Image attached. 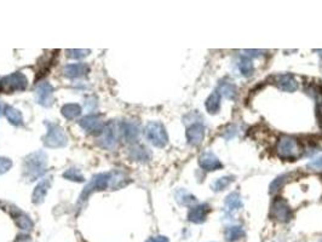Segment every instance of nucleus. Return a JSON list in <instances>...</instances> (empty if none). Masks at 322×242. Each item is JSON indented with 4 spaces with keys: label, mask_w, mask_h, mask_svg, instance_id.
I'll return each instance as SVG.
<instances>
[{
    "label": "nucleus",
    "mask_w": 322,
    "mask_h": 242,
    "mask_svg": "<svg viewBox=\"0 0 322 242\" xmlns=\"http://www.w3.org/2000/svg\"><path fill=\"white\" fill-rule=\"evenodd\" d=\"M46 165H47V155L43 150L29 154L23 162L24 178L29 182L38 179L45 173Z\"/></svg>",
    "instance_id": "f257e3e1"
},
{
    "label": "nucleus",
    "mask_w": 322,
    "mask_h": 242,
    "mask_svg": "<svg viewBox=\"0 0 322 242\" xmlns=\"http://www.w3.org/2000/svg\"><path fill=\"white\" fill-rule=\"evenodd\" d=\"M276 154L283 160H296L303 154V148L296 137L283 135L276 143Z\"/></svg>",
    "instance_id": "f03ea898"
},
{
    "label": "nucleus",
    "mask_w": 322,
    "mask_h": 242,
    "mask_svg": "<svg viewBox=\"0 0 322 242\" xmlns=\"http://www.w3.org/2000/svg\"><path fill=\"white\" fill-rule=\"evenodd\" d=\"M121 137H124L123 122L112 120L104 125L102 135L99 136L98 144L104 149H114L118 146Z\"/></svg>",
    "instance_id": "7ed1b4c3"
},
{
    "label": "nucleus",
    "mask_w": 322,
    "mask_h": 242,
    "mask_svg": "<svg viewBox=\"0 0 322 242\" xmlns=\"http://www.w3.org/2000/svg\"><path fill=\"white\" fill-rule=\"evenodd\" d=\"M46 126H47V132L43 138L45 146L51 149H57L63 148L68 144V137L59 125L46 122Z\"/></svg>",
    "instance_id": "20e7f679"
},
{
    "label": "nucleus",
    "mask_w": 322,
    "mask_h": 242,
    "mask_svg": "<svg viewBox=\"0 0 322 242\" xmlns=\"http://www.w3.org/2000/svg\"><path fill=\"white\" fill-rule=\"evenodd\" d=\"M113 176L114 173H98V175L92 177V179L90 181V183L88 184L85 188H84L83 193L80 195V200L79 202L83 203L88 200L89 196L91 194H93L94 192H101V190H105L108 187L110 186L113 181Z\"/></svg>",
    "instance_id": "39448f33"
},
{
    "label": "nucleus",
    "mask_w": 322,
    "mask_h": 242,
    "mask_svg": "<svg viewBox=\"0 0 322 242\" xmlns=\"http://www.w3.org/2000/svg\"><path fill=\"white\" fill-rule=\"evenodd\" d=\"M144 136L154 146L164 148L169 143V135L164 125L159 121L148 122L144 129Z\"/></svg>",
    "instance_id": "423d86ee"
},
{
    "label": "nucleus",
    "mask_w": 322,
    "mask_h": 242,
    "mask_svg": "<svg viewBox=\"0 0 322 242\" xmlns=\"http://www.w3.org/2000/svg\"><path fill=\"white\" fill-rule=\"evenodd\" d=\"M28 86L26 75L21 72L12 73L0 79V92L2 94H13V92L24 91Z\"/></svg>",
    "instance_id": "0eeeda50"
},
{
    "label": "nucleus",
    "mask_w": 322,
    "mask_h": 242,
    "mask_svg": "<svg viewBox=\"0 0 322 242\" xmlns=\"http://www.w3.org/2000/svg\"><path fill=\"white\" fill-rule=\"evenodd\" d=\"M272 217L281 223H287L292 218V211L282 197L275 198L272 205Z\"/></svg>",
    "instance_id": "6e6552de"
},
{
    "label": "nucleus",
    "mask_w": 322,
    "mask_h": 242,
    "mask_svg": "<svg viewBox=\"0 0 322 242\" xmlns=\"http://www.w3.org/2000/svg\"><path fill=\"white\" fill-rule=\"evenodd\" d=\"M80 127L93 136H101L104 129V122L99 115H88L79 121Z\"/></svg>",
    "instance_id": "1a4fd4ad"
},
{
    "label": "nucleus",
    "mask_w": 322,
    "mask_h": 242,
    "mask_svg": "<svg viewBox=\"0 0 322 242\" xmlns=\"http://www.w3.org/2000/svg\"><path fill=\"white\" fill-rule=\"evenodd\" d=\"M37 102L43 107H51L53 104V88L50 83H40L35 89Z\"/></svg>",
    "instance_id": "9d476101"
},
{
    "label": "nucleus",
    "mask_w": 322,
    "mask_h": 242,
    "mask_svg": "<svg viewBox=\"0 0 322 242\" xmlns=\"http://www.w3.org/2000/svg\"><path fill=\"white\" fill-rule=\"evenodd\" d=\"M186 141L190 145L197 146L200 145L202 142H204L205 138V127L204 125L200 124V122H195V124L190 125V126L186 129L185 132Z\"/></svg>",
    "instance_id": "9b49d317"
},
{
    "label": "nucleus",
    "mask_w": 322,
    "mask_h": 242,
    "mask_svg": "<svg viewBox=\"0 0 322 242\" xmlns=\"http://www.w3.org/2000/svg\"><path fill=\"white\" fill-rule=\"evenodd\" d=\"M199 165L202 170L208 171V172H211V171L219 170V168L223 167L221 160H219L215 154L211 153V151L204 153L201 156L199 157Z\"/></svg>",
    "instance_id": "f8f14e48"
},
{
    "label": "nucleus",
    "mask_w": 322,
    "mask_h": 242,
    "mask_svg": "<svg viewBox=\"0 0 322 242\" xmlns=\"http://www.w3.org/2000/svg\"><path fill=\"white\" fill-rule=\"evenodd\" d=\"M275 85L285 92H294L298 89V83L291 74H280L275 77Z\"/></svg>",
    "instance_id": "ddd939ff"
},
{
    "label": "nucleus",
    "mask_w": 322,
    "mask_h": 242,
    "mask_svg": "<svg viewBox=\"0 0 322 242\" xmlns=\"http://www.w3.org/2000/svg\"><path fill=\"white\" fill-rule=\"evenodd\" d=\"M208 205L207 203H201V205H196L190 208L188 213L189 222L194 223V224H201L206 220L208 213Z\"/></svg>",
    "instance_id": "4468645a"
},
{
    "label": "nucleus",
    "mask_w": 322,
    "mask_h": 242,
    "mask_svg": "<svg viewBox=\"0 0 322 242\" xmlns=\"http://www.w3.org/2000/svg\"><path fill=\"white\" fill-rule=\"evenodd\" d=\"M50 187H51L50 178H45L43 179V181H40L39 183H38V186L35 187L33 195H32V201H33V203H35V205H39V203L44 202Z\"/></svg>",
    "instance_id": "2eb2a0df"
},
{
    "label": "nucleus",
    "mask_w": 322,
    "mask_h": 242,
    "mask_svg": "<svg viewBox=\"0 0 322 242\" xmlns=\"http://www.w3.org/2000/svg\"><path fill=\"white\" fill-rule=\"evenodd\" d=\"M90 70L88 64L85 63H74V64H68V66L64 67L63 74L64 77L69 79H77L81 78L84 75H86Z\"/></svg>",
    "instance_id": "dca6fc26"
},
{
    "label": "nucleus",
    "mask_w": 322,
    "mask_h": 242,
    "mask_svg": "<svg viewBox=\"0 0 322 242\" xmlns=\"http://www.w3.org/2000/svg\"><path fill=\"white\" fill-rule=\"evenodd\" d=\"M130 159L134 160V161L138 162H147L149 161L151 154L150 151L145 148L144 145H140V144H136V145L131 146L129 151Z\"/></svg>",
    "instance_id": "f3484780"
},
{
    "label": "nucleus",
    "mask_w": 322,
    "mask_h": 242,
    "mask_svg": "<svg viewBox=\"0 0 322 242\" xmlns=\"http://www.w3.org/2000/svg\"><path fill=\"white\" fill-rule=\"evenodd\" d=\"M12 216V218L16 220V224H17V227L20 228V229L22 230H32V228H33V222H32V219L29 218L27 214H24L23 212H21L18 208H15V212L11 211L10 212Z\"/></svg>",
    "instance_id": "a211bd4d"
},
{
    "label": "nucleus",
    "mask_w": 322,
    "mask_h": 242,
    "mask_svg": "<svg viewBox=\"0 0 322 242\" xmlns=\"http://www.w3.org/2000/svg\"><path fill=\"white\" fill-rule=\"evenodd\" d=\"M123 132L127 142H135L139 136V126L134 121L123 122Z\"/></svg>",
    "instance_id": "6ab92c4d"
},
{
    "label": "nucleus",
    "mask_w": 322,
    "mask_h": 242,
    "mask_svg": "<svg viewBox=\"0 0 322 242\" xmlns=\"http://www.w3.org/2000/svg\"><path fill=\"white\" fill-rule=\"evenodd\" d=\"M219 107H221V94L218 92V90H216L208 96L206 102H205V108H206L207 113L216 114L218 113Z\"/></svg>",
    "instance_id": "aec40b11"
},
{
    "label": "nucleus",
    "mask_w": 322,
    "mask_h": 242,
    "mask_svg": "<svg viewBox=\"0 0 322 242\" xmlns=\"http://www.w3.org/2000/svg\"><path fill=\"white\" fill-rule=\"evenodd\" d=\"M4 113L10 124L15 125V126H21V125L23 124L22 113H21L20 110L16 109V108L11 107V105H6L4 109Z\"/></svg>",
    "instance_id": "412c9836"
},
{
    "label": "nucleus",
    "mask_w": 322,
    "mask_h": 242,
    "mask_svg": "<svg viewBox=\"0 0 322 242\" xmlns=\"http://www.w3.org/2000/svg\"><path fill=\"white\" fill-rule=\"evenodd\" d=\"M61 113L67 120H74L81 114V107L75 103H68V104H64L62 107Z\"/></svg>",
    "instance_id": "4be33fe9"
},
{
    "label": "nucleus",
    "mask_w": 322,
    "mask_h": 242,
    "mask_svg": "<svg viewBox=\"0 0 322 242\" xmlns=\"http://www.w3.org/2000/svg\"><path fill=\"white\" fill-rule=\"evenodd\" d=\"M218 92L221 94V96L226 97L227 99H234L237 95V88L229 81H223V83L219 84Z\"/></svg>",
    "instance_id": "5701e85b"
},
{
    "label": "nucleus",
    "mask_w": 322,
    "mask_h": 242,
    "mask_svg": "<svg viewBox=\"0 0 322 242\" xmlns=\"http://www.w3.org/2000/svg\"><path fill=\"white\" fill-rule=\"evenodd\" d=\"M237 67H239L240 73L246 78H250L254 72L252 61H251V58H248V57L246 56L240 57L239 62H237Z\"/></svg>",
    "instance_id": "b1692460"
},
{
    "label": "nucleus",
    "mask_w": 322,
    "mask_h": 242,
    "mask_svg": "<svg viewBox=\"0 0 322 242\" xmlns=\"http://www.w3.org/2000/svg\"><path fill=\"white\" fill-rule=\"evenodd\" d=\"M176 200L182 206H191L196 203V197L184 189H180L176 192Z\"/></svg>",
    "instance_id": "393cba45"
},
{
    "label": "nucleus",
    "mask_w": 322,
    "mask_h": 242,
    "mask_svg": "<svg viewBox=\"0 0 322 242\" xmlns=\"http://www.w3.org/2000/svg\"><path fill=\"white\" fill-rule=\"evenodd\" d=\"M226 207L228 208V211L234 212L237 209L242 208V201L240 197L239 193H231L226 198Z\"/></svg>",
    "instance_id": "a878e982"
},
{
    "label": "nucleus",
    "mask_w": 322,
    "mask_h": 242,
    "mask_svg": "<svg viewBox=\"0 0 322 242\" xmlns=\"http://www.w3.org/2000/svg\"><path fill=\"white\" fill-rule=\"evenodd\" d=\"M245 236V230L240 225H232L226 230V239L229 242H235Z\"/></svg>",
    "instance_id": "bb28decb"
},
{
    "label": "nucleus",
    "mask_w": 322,
    "mask_h": 242,
    "mask_svg": "<svg viewBox=\"0 0 322 242\" xmlns=\"http://www.w3.org/2000/svg\"><path fill=\"white\" fill-rule=\"evenodd\" d=\"M232 182H234V177H221V178H218L217 181L212 184V190H215V192H222V190H224L226 188H228Z\"/></svg>",
    "instance_id": "cd10ccee"
},
{
    "label": "nucleus",
    "mask_w": 322,
    "mask_h": 242,
    "mask_svg": "<svg viewBox=\"0 0 322 242\" xmlns=\"http://www.w3.org/2000/svg\"><path fill=\"white\" fill-rule=\"evenodd\" d=\"M63 177L66 179H68V181H72V182H84L85 179H84V176L83 173L80 172V170H78V168H69V170H67L66 172L63 173Z\"/></svg>",
    "instance_id": "c85d7f7f"
},
{
    "label": "nucleus",
    "mask_w": 322,
    "mask_h": 242,
    "mask_svg": "<svg viewBox=\"0 0 322 242\" xmlns=\"http://www.w3.org/2000/svg\"><path fill=\"white\" fill-rule=\"evenodd\" d=\"M90 52H91L90 50H81V48H78V50H75V48H70V50L66 51V55H67V57H68V58L80 59V58H84V57L88 56Z\"/></svg>",
    "instance_id": "c756f323"
},
{
    "label": "nucleus",
    "mask_w": 322,
    "mask_h": 242,
    "mask_svg": "<svg viewBox=\"0 0 322 242\" xmlns=\"http://www.w3.org/2000/svg\"><path fill=\"white\" fill-rule=\"evenodd\" d=\"M287 178H288V175H283V176H280V177H277L276 179H274V182L270 184V193L273 194V193L278 192L281 188L285 186V183L287 182Z\"/></svg>",
    "instance_id": "7c9ffc66"
},
{
    "label": "nucleus",
    "mask_w": 322,
    "mask_h": 242,
    "mask_svg": "<svg viewBox=\"0 0 322 242\" xmlns=\"http://www.w3.org/2000/svg\"><path fill=\"white\" fill-rule=\"evenodd\" d=\"M12 167V161L7 157H0V176L6 173Z\"/></svg>",
    "instance_id": "2f4dec72"
},
{
    "label": "nucleus",
    "mask_w": 322,
    "mask_h": 242,
    "mask_svg": "<svg viewBox=\"0 0 322 242\" xmlns=\"http://www.w3.org/2000/svg\"><path fill=\"white\" fill-rule=\"evenodd\" d=\"M308 168H310L313 171H318V172H322V156L310 161L308 164Z\"/></svg>",
    "instance_id": "473e14b6"
},
{
    "label": "nucleus",
    "mask_w": 322,
    "mask_h": 242,
    "mask_svg": "<svg viewBox=\"0 0 322 242\" xmlns=\"http://www.w3.org/2000/svg\"><path fill=\"white\" fill-rule=\"evenodd\" d=\"M237 131H236V127L234 126V125H230V126L227 127L226 130H224V133L222 136H223L226 140H231L232 137H234L235 135H236Z\"/></svg>",
    "instance_id": "72a5a7b5"
},
{
    "label": "nucleus",
    "mask_w": 322,
    "mask_h": 242,
    "mask_svg": "<svg viewBox=\"0 0 322 242\" xmlns=\"http://www.w3.org/2000/svg\"><path fill=\"white\" fill-rule=\"evenodd\" d=\"M145 242H169V239L166 236H155V238H151Z\"/></svg>",
    "instance_id": "f704fd0d"
},
{
    "label": "nucleus",
    "mask_w": 322,
    "mask_h": 242,
    "mask_svg": "<svg viewBox=\"0 0 322 242\" xmlns=\"http://www.w3.org/2000/svg\"><path fill=\"white\" fill-rule=\"evenodd\" d=\"M246 52L250 53L251 56L258 57V56H261L262 53H263V51H262V50H246Z\"/></svg>",
    "instance_id": "c9c22d12"
},
{
    "label": "nucleus",
    "mask_w": 322,
    "mask_h": 242,
    "mask_svg": "<svg viewBox=\"0 0 322 242\" xmlns=\"http://www.w3.org/2000/svg\"><path fill=\"white\" fill-rule=\"evenodd\" d=\"M319 108H320V113L322 114V99L319 102Z\"/></svg>",
    "instance_id": "e433bc0d"
},
{
    "label": "nucleus",
    "mask_w": 322,
    "mask_h": 242,
    "mask_svg": "<svg viewBox=\"0 0 322 242\" xmlns=\"http://www.w3.org/2000/svg\"><path fill=\"white\" fill-rule=\"evenodd\" d=\"M320 242H322V240H321V241H320Z\"/></svg>",
    "instance_id": "4c0bfd02"
}]
</instances>
